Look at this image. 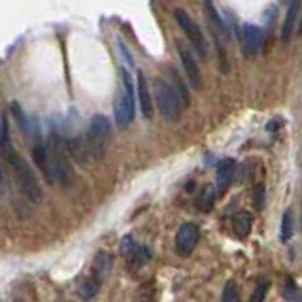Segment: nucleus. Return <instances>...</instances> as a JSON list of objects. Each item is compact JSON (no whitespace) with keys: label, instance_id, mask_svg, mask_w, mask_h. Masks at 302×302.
Instances as JSON below:
<instances>
[{"label":"nucleus","instance_id":"6e6552de","mask_svg":"<svg viewBox=\"0 0 302 302\" xmlns=\"http://www.w3.org/2000/svg\"><path fill=\"white\" fill-rule=\"evenodd\" d=\"M198 240H200V228H198L195 223H183V225L178 228L176 238H174L176 253L181 255V257H189V255L195 251Z\"/></svg>","mask_w":302,"mask_h":302},{"label":"nucleus","instance_id":"f3484780","mask_svg":"<svg viewBox=\"0 0 302 302\" xmlns=\"http://www.w3.org/2000/svg\"><path fill=\"white\" fill-rule=\"evenodd\" d=\"M12 113H13V118H15V121H17L21 132H23L27 138H29V136H32L34 121H32V119H29V115H27L25 111H23V108H21L17 102H12Z\"/></svg>","mask_w":302,"mask_h":302},{"label":"nucleus","instance_id":"9d476101","mask_svg":"<svg viewBox=\"0 0 302 302\" xmlns=\"http://www.w3.org/2000/svg\"><path fill=\"white\" fill-rule=\"evenodd\" d=\"M238 38H240V48L246 57H255L263 48V31L257 25H242L238 29Z\"/></svg>","mask_w":302,"mask_h":302},{"label":"nucleus","instance_id":"c85d7f7f","mask_svg":"<svg viewBox=\"0 0 302 302\" xmlns=\"http://www.w3.org/2000/svg\"><path fill=\"white\" fill-rule=\"evenodd\" d=\"M0 181H2V168H0Z\"/></svg>","mask_w":302,"mask_h":302},{"label":"nucleus","instance_id":"4be33fe9","mask_svg":"<svg viewBox=\"0 0 302 302\" xmlns=\"http://www.w3.org/2000/svg\"><path fill=\"white\" fill-rule=\"evenodd\" d=\"M129 257H130V263H132L134 266H142L149 261V251L142 246H136L134 249L130 251Z\"/></svg>","mask_w":302,"mask_h":302},{"label":"nucleus","instance_id":"2eb2a0df","mask_svg":"<svg viewBox=\"0 0 302 302\" xmlns=\"http://www.w3.org/2000/svg\"><path fill=\"white\" fill-rule=\"evenodd\" d=\"M0 151H2V157H4V159H8L12 153H15L12 136H10V125H8V118L4 113H2V118H0Z\"/></svg>","mask_w":302,"mask_h":302},{"label":"nucleus","instance_id":"6ab92c4d","mask_svg":"<svg viewBox=\"0 0 302 302\" xmlns=\"http://www.w3.org/2000/svg\"><path fill=\"white\" fill-rule=\"evenodd\" d=\"M99 289H100V282L97 280V277H85L83 282L80 284V296L81 298H85V300H91L92 296L99 293Z\"/></svg>","mask_w":302,"mask_h":302},{"label":"nucleus","instance_id":"39448f33","mask_svg":"<svg viewBox=\"0 0 302 302\" xmlns=\"http://www.w3.org/2000/svg\"><path fill=\"white\" fill-rule=\"evenodd\" d=\"M155 102H157L160 115L168 121H176L183 110L181 100L176 95L174 87L170 85V81L165 80H155Z\"/></svg>","mask_w":302,"mask_h":302},{"label":"nucleus","instance_id":"9b49d317","mask_svg":"<svg viewBox=\"0 0 302 302\" xmlns=\"http://www.w3.org/2000/svg\"><path fill=\"white\" fill-rule=\"evenodd\" d=\"M235 176H236V160L235 159H223L219 165H217V174H216V179H217V191L221 193H227L228 187L233 185L235 181Z\"/></svg>","mask_w":302,"mask_h":302},{"label":"nucleus","instance_id":"4468645a","mask_svg":"<svg viewBox=\"0 0 302 302\" xmlns=\"http://www.w3.org/2000/svg\"><path fill=\"white\" fill-rule=\"evenodd\" d=\"M113 268V257L108 251H99L92 261V277H97L100 284H104L110 277V272Z\"/></svg>","mask_w":302,"mask_h":302},{"label":"nucleus","instance_id":"f8f14e48","mask_svg":"<svg viewBox=\"0 0 302 302\" xmlns=\"http://www.w3.org/2000/svg\"><path fill=\"white\" fill-rule=\"evenodd\" d=\"M32 159H34V167L42 172V176L45 178L48 183H55V178H53V170H51L50 165V155H48V148L43 144L36 142L32 146Z\"/></svg>","mask_w":302,"mask_h":302},{"label":"nucleus","instance_id":"423d86ee","mask_svg":"<svg viewBox=\"0 0 302 302\" xmlns=\"http://www.w3.org/2000/svg\"><path fill=\"white\" fill-rule=\"evenodd\" d=\"M204 10H206V15H208V23H210V29H212V34H214V40L217 43V51H219V55L221 59L219 61L223 62V70H227V43L230 42V34H228V29L225 25V21L221 19L219 12L216 10V4L214 2H206L204 4Z\"/></svg>","mask_w":302,"mask_h":302},{"label":"nucleus","instance_id":"f03ea898","mask_svg":"<svg viewBox=\"0 0 302 302\" xmlns=\"http://www.w3.org/2000/svg\"><path fill=\"white\" fill-rule=\"evenodd\" d=\"M45 148H48L50 165H51V170H53V178H55V181L59 179L62 185L72 183V179H74V170H72V165H70V155H68L66 142H64L57 132H53Z\"/></svg>","mask_w":302,"mask_h":302},{"label":"nucleus","instance_id":"5701e85b","mask_svg":"<svg viewBox=\"0 0 302 302\" xmlns=\"http://www.w3.org/2000/svg\"><path fill=\"white\" fill-rule=\"evenodd\" d=\"M291 235H293V216L291 212H285L282 217V230H280V238L282 242H289Z\"/></svg>","mask_w":302,"mask_h":302},{"label":"nucleus","instance_id":"cd10ccee","mask_svg":"<svg viewBox=\"0 0 302 302\" xmlns=\"http://www.w3.org/2000/svg\"><path fill=\"white\" fill-rule=\"evenodd\" d=\"M263 193H265V189H263V185H259L257 187V204H259V208L263 206Z\"/></svg>","mask_w":302,"mask_h":302},{"label":"nucleus","instance_id":"aec40b11","mask_svg":"<svg viewBox=\"0 0 302 302\" xmlns=\"http://www.w3.org/2000/svg\"><path fill=\"white\" fill-rule=\"evenodd\" d=\"M284 298H285L287 302H302V293L298 291V287H296L295 282H293L291 277H285Z\"/></svg>","mask_w":302,"mask_h":302},{"label":"nucleus","instance_id":"b1692460","mask_svg":"<svg viewBox=\"0 0 302 302\" xmlns=\"http://www.w3.org/2000/svg\"><path fill=\"white\" fill-rule=\"evenodd\" d=\"M221 302H240V295H238V287L235 282H228L223 289Z\"/></svg>","mask_w":302,"mask_h":302},{"label":"nucleus","instance_id":"1a4fd4ad","mask_svg":"<svg viewBox=\"0 0 302 302\" xmlns=\"http://www.w3.org/2000/svg\"><path fill=\"white\" fill-rule=\"evenodd\" d=\"M178 55H179V61H181V66H183V70H185V76H187V80H189L191 89L200 91V89H202V74H200L197 59H195V55L191 53V48H187L183 42H178Z\"/></svg>","mask_w":302,"mask_h":302},{"label":"nucleus","instance_id":"dca6fc26","mask_svg":"<svg viewBox=\"0 0 302 302\" xmlns=\"http://www.w3.org/2000/svg\"><path fill=\"white\" fill-rule=\"evenodd\" d=\"M251 225H253V217L249 212H238L233 217V228H235L236 236H240V238H246L251 233Z\"/></svg>","mask_w":302,"mask_h":302},{"label":"nucleus","instance_id":"412c9836","mask_svg":"<svg viewBox=\"0 0 302 302\" xmlns=\"http://www.w3.org/2000/svg\"><path fill=\"white\" fill-rule=\"evenodd\" d=\"M170 85L174 87V91H176V95L179 97V100H181V106H187L189 104V92H187V89H185L183 81L179 80V76L176 74V72H172V81H170Z\"/></svg>","mask_w":302,"mask_h":302},{"label":"nucleus","instance_id":"7ed1b4c3","mask_svg":"<svg viewBox=\"0 0 302 302\" xmlns=\"http://www.w3.org/2000/svg\"><path fill=\"white\" fill-rule=\"evenodd\" d=\"M6 160L12 165V170L15 174V178H17V183L21 185V189L27 195V198L31 202H40L42 200V187H40V181H38L36 174H34L31 165L17 151L10 155Z\"/></svg>","mask_w":302,"mask_h":302},{"label":"nucleus","instance_id":"393cba45","mask_svg":"<svg viewBox=\"0 0 302 302\" xmlns=\"http://www.w3.org/2000/svg\"><path fill=\"white\" fill-rule=\"evenodd\" d=\"M268 282H259L257 287L253 289L251 296H249V302H263L266 298V291H268Z\"/></svg>","mask_w":302,"mask_h":302},{"label":"nucleus","instance_id":"a878e982","mask_svg":"<svg viewBox=\"0 0 302 302\" xmlns=\"http://www.w3.org/2000/svg\"><path fill=\"white\" fill-rule=\"evenodd\" d=\"M198 206H200V210L202 212H210L212 206H214V195H212L210 191L204 193V197L198 200Z\"/></svg>","mask_w":302,"mask_h":302},{"label":"nucleus","instance_id":"0eeeda50","mask_svg":"<svg viewBox=\"0 0 302 302\" xmlns=\"http://www.w3.org/2000/svg\"><path fill=\"white\" fill-rule=\"evenodd\" d=\"M174 17L178 21L179 29L185 32L187 40H189L191 45L195 48V51H197L200 57L206 55V40H204V34H202V31H200V27L195 23V19L187 12H183V10H176V12H174Z\"/></svg>","mask_w":302,"mask_h":302},{"label":"nucleus","instance_id":"bb28decb","mask_svg":"<svg viewBox=\"0 0 302 302\" xmlns=\"http://www.w3.org/2000/svg\"><path fill=\"white\" fill-rule=\"evenodd\" d=\"M134 247H136V244H134V240H132L130 236L123 238V242H121V253H123V255H127V257H129L130 251H132Z\"/></svg>","mask_w":302,"mask_h":302},{"label":"nucleus","instance_id":"f257e3e1","mask_svg":"<svg viewBox=\"0 0 302 302\" xmlns=\"http://www.w3.org/2000/svg\"><path fill=\"white\" fill-rule=\"evenodd\" d=\"M111 142V123L110 119L99 113L91 119L89 129H87V153L91 155L95 160L104 159V155L108 153Z\"/></svg>","mask_w":302,"mask_h":302},{"label":"nucleus","instance_id":"a211bd4d","mask_svg":"<svg viewBox=\"0 0 302 302\" xmlns=\"http://www.w3.org/2000/svg\"><path fill=\"white\" fill-rule=\"evenodd\" d=\"M296 12H298V2H291L289 8H287V17H285L284 29H282V36H284V40H289L293 31H295Z\"/></svg>","mask_w":302,"mask_h":302},{"label":"nucleus","instance_id":"20e7f679","mask_svg":"<svg viewBox=\"0 0 302 302\" xmlns=\"http://www.w3.org/2000/svg\"><path fill=\"white\" fill-rule=\"evenodd\" d=\"M121 81H123V89H121L118 100H115L113 113H115V123H118L119 129H127L134 121L136 102H134V85H132L129 70H125V68H123V74H121Z\"/></svg>","mask_w":302,"mask_h":302},{"label":"nucleus","instance_id":"c756f323","mask_svg":"<svg viewBox=\"0 0 302 302\" xmlns=\"http://www.w3.org/2000/svg\"><path fill=\"white\" fill-rule=\"evenodd\" d=\"M300 32H302V25H300Z\"/></svg>","mask_w":302,"mask_h":302},{"label":"nucleus","instance_id":"ddd939ff","mask_svg":"<svg viewBox=\"0 0 302 302\" xmlns=\"http://www.w3.org/2000/svg\"><path fill=\"white\" fill-rule=\"evenodd\" d=\"M136 92H138V102H140V111L144 113L146 119L153 118V99H151V91H149L148 80L146 76L140 72L138 80H136Z\"/></svg>","mask_w":302,"mask_h":302}]
</instances>
